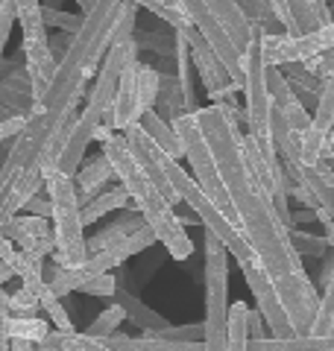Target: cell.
I'll use <instances>...</instances> for the list:
<instances>
[{"label":"cell","instance_id":"obj_1","mask_svg":"<svg viewBox=\"0 0 334 351\" xmlns=\"http://www.w3.org/2000/svg\"><path fill=\"white\" fill-rule=\"evenodd\" d=\"M194 117L203 129L220 182L226 188L232 223L238 226V232L264 267L296 334H311L320 311V293L308 276L302 255L291 243V228L278 217L273 199L261 188V182L255 179L247 161V152H243V108L235 103V97H226L220 103L199 106Z\"/></svg>","mask_w":334,"mask_h":351},{"label":"cell","instance_id":"obj_2","mask_svg":"<svg viewBox=\"0 0 334 351\" xmlns=\"http://www.w3.org/2000/svg\"><path fill=\"white\" fill-rule=\"evenodd\" d=\"M135 15L138 6L132 0H94V6L82 15V24L71 36L68 53L59 59L50 88L32 106L24 129L15 135L12 149L0 164V196L32 170L47 176L65 132L76 117V106L85 94V85L97 76L100 62L111 41L118 38L120 27Z\"/></svg>","mask_w":334,"mask_h":351},{"label":"cell","instance_id":"obj_3","mask_svg":"<svg viewBox=\"0 0 334 351\" xmlns=\"http://www.w3.org/2000/svg\"><path fill=\"white\" fill-rule=\"evenodd\" d=\"M103 152L106 158L115 167V179L124 184L132 205L144 214V223H147L155 240L167 249V255L173 261H188L194 255V240L188 237L185 223L176 214V208L164 199V193L155 188L153 179L147 176V170L141 167V161L135 158V152L129 149L124 132H111V135L103 141Z\"/></svg>","mask_w":334,"mask_h":351},{"label":"cell","instance_id":"obj_4","mask_svg":"<svg viewBox=\"0 0 334 351\" xmlns=\"http://www.w3.org/2000/svg\"><path fill=\"white\" fill-rule=\"evenodd\" d=\"M44 191L50 193V223H53V240L56 249L50 261L56 267H74L88 258V246H85V234H82V205L76 196V182L74 176H62V173H50L44 179Z\"/></svg>","mask_w":334,"mask_h":351},{"label":"cell","instance_id":"obj_5","mask_svg":"<svg viewBox=\"0 0 334 351\" xmlns=\"http://www.w3.org/2000/svg\"><path fill=\"white\" fill-rule=\"evenodd\" d=\"M205 351H226L229 343V249L205 232Z\"/></svg>","mask_w":334,"mask_h":351},{"label":"cell","instance_id":"obj_6","mask_svg":"<svg viewBox=\"0 0 334 351\" xmlns=\"http://www.w3.org/2000/svg\"><path fill=\"white\" fill-rule=\"evenodd\" d=\"M15 21L21 24L24 62H27V76H30L32 106H36L44 97V91L50 88L56 68H59V59L50 50V36H47V24H44L41 0H15Z\"/></svg>","mask_w":334,"mask_h":351},{"label":"cell","instance_id":"obj_7","mask_svg":"<svg viewBox=\"0 0 334 351\" xmlns=\"http://www.w3.org/2000/svg\"><path fill=\"white\" fill-rule=\"evenodd\" d=\"M159 85H162V71H155L153 64H144L138 56H132L126 62L124 73H120L106 123L115 132H124L129 123H138L150 108H155Z\"/></svg>","mask_w":334,"mask_h":351},{"label":"cell","instance_id":"obj_8","mask_svg":"<svg viewBox=\"0 0 334 351\" xmlns=\"http://www.w3.org/2000/svg\"><path fill=\"white\" fill-rule=\"evenodd\" d=\"M261 27L243 53V132L258 141L264 149H276L270 135V91H267V62L261 53Z\"/></svg>","mask_w":334,"mask_h":351},{"label":"cell","instance_id":"obj_9","mask_svg":"<svg viewBox=\"0 0 334 351\" xmlns=\"http://www.w3.org/2000/svg\"><path fill=\"white\" fill-rule=\"evenodd\" d=\"M329 47H334V21L311 29V32H299V36H287V32L267 36V32H261L264 62L276 64V68H282L287 62H308Z\"/></svg>","mask_w":334,"mask_h":351},{"label":"cell","instance_id":"obj_10","mask_svg":"<svg viewBox=\"0 0 334 351\" xmlns=\"http://www.w3.org/2000/svg\"><path fill=\"white\" fill-rule=\"evenodd\" d=\"M176 32H182L185 41H188L194 71H197V76H199V80H203V85H205L208 100H211V103H220V100H226V97H235V94L241 91V85L229 76L226 64L217 59V53L211 50V44L203 38V32H199L194 24H188V27L176 29Z\"/></svg>","mask_w":334,"mask_h":351},{"label":"cell","instance_id":"obj_11","mask_svg":"<svg viewBox=\"0 0 334 351\" xmlns=\"http://www.w3.org/2000/svg\"><path fill=\"white\" fill-rule=\"evenodd\" d=\"M238 267L243 272V281H247V287L255 295V304H258V313L264 316V325L270 328V337H276V339L296 337V328L291 322V316H287L282 302H278L276 287L270 284V278H267V272H264V267L258 263V258H252L247 263H238Z\"/></svg>","mask_w":334,"mask_h":351},{"label":"cell","instance_id":"obj_12","mask_svg":"<svg viewBox=\"0 0 334 351\" xmlns=\"http://www.w3.org/2000/svg\"><path fill=\"white\" fill-rule=\"evenodd\" d=\"M3 232L21 252H36V255L50 258L56 249L50 217H36V214L18 211L15 217H9L3 223Z\"/></svg>","mask_w":334,"mask_h":351},{"label":"cell","instance_id":"obj_13","mask_svg":"<svg viewBox=\"0 0 334 351\" xmlns=\"http://www.w3.org/2000/svg\"><path fill=\"white\" fill-rule=\"evenodd\" d=\"M334 129V80H326L322 94L314 106L311 123L302 132V147H299V164H320L322 158V144H326L329 132Z\"/></svg>","mask_w":334,"mask_h":351},{"label":"cell","instance_id":"obj_14","mask_svg":"<svg viewBox=\"0 0 334 351\" xmlns=\"http://www.w3.org/2000/svg\"><path fill=\"white\" fill-rule=\"evenodd\" d=\"M115 179V167H111V161L106 158V152H100L97 158L85 161L80 170H76L74 182H76V196H80V205L91 202L97 193H103L106 184Z\"/></svg>","mask_w":334,"mask_h":351},{"label":"cell","instance_id":"obj_15","mask_svg":"<svg viewBox=\"0 0 334 351\" xmlns=\"http://www.w3.org/2000/svg\"><path fill=\"white\" fill-rule=\"evenodd\" d=\"M144 226V214L138 211V208H124V214H120L115 223H109L103 232H97L91 237H85V246H88V255L91 252H100V249H109L120 243L124 237H129L132 232H138V228Z\"/></svg>","mask_w":334,"mask_h":351},{"label":"cell","instance_id":"obj_16","mask_svg":"<svg viewBox=\"0 0 334 351\" xmlns=\"http://www.w3.org/2000/svg\"><path fill=\"white\" fill-rule=\"evenodd\" d=\"M173 59H176V80L185 94V112H197V88H194V62H191V50L182 32L173 29Z\"/></svg>","mask_w":334,"mask_h":351},{"label":"cell","instance_id":"obj_17","mask_svg":"<svg viewBox=\"0 0 334 351\" xmlns=\"http://www.w3.org/2000/svg\"><path fill=\"white\" fill-rule=\"evenodd\" d=\"M120 307H124L126 319L132 325H138L141 331H162V328H167L170 322L164 319V316L159 311H153V307H147L135 293H124V290H115V295H111Z\"/></svg>","mask_w":334,"mask_h":351},{"label":"cell","instance_id":"obj_18","mask_svg":"<svg viewBox=\"0 0 334 351\" xmlns=\"http://www.w3.org/2000/svg\"><path fill=\"white\" fill-rule=\"evenodd\" d=\"M36 351H111L109 346H103L97 337H88L85 331H59V328H50V334L41 339Z\"/></svg>","mask_w":334,"mask_h":351},{"label":"cell","instance_id":"obj_19","mask_svg":"<svg viewBox=\"0 0 334 351\" xmlns=\"http://www.w3.org/2000/svg\"><path fill=\"white\" fill-rule=\"evenodd\" d=\"M138 123H141V129L153 138V144H159V147H162L170 158H176V161H182V158H185V147H182L179 135H176L173 123H167L164 117L155 114V108H150V112L144 114V117L138 120Z\"/></svg>","mask_w":334,"mask_h":351},{"label":"cell","instance_id":"obj_20","mask_svg":"<svg viewBox=\"0 0 334 351\" xmlns=\"http://www.w3.org/2000/svg\"><path fill=\"white\" fill-rule=\"evenodd\" d=\"M282 73L287 76V82H291L296 100L302 103L305 108H314L317 100H320V94H322V85H326V82H322L320 76L308 73L302 62H287V64H282Z\"/></svg>","mask_w":334,"mask_h":351},{"label":"cell","instance_id":"obj_21","mask_svg":"<svg viewBox=\"0 0 334 351\" xmlns=\"http://www.w3.org/2000/svg\"><path fill=\"white\" fill-rule=\"evenodd\" d=\"M124 208H132V199H129V193H126L124 184H118V188L97 193L91 202L82 205V223L91 226V223H97V219H103L106 214L124 211Z\"/></svg>","mask_w":334,"mask_h":351},{"label":"cell","instance_id":"obj_22","mask_svg":"<svg viewBox=\"0 0 334 351\" xmlns=\"http://www.w3.org/2000/svg\"><path fill=\"white\" fill-rule=\"evenodd\" d=\"M155 114L164 117L167 123H173L176 117L188 114L185 112V94L179 88L176 73H162V85H159V100H155Z\"/></svg>","mask_w":334,"mask_h":351},{"label":"cell","instance_id":"obj_23","mask_svg":"<svg viewBox=\"0 0 334 351\" xmlns=\"http://www.w3.org/2000/svg\"><path fill=\"white\" fill-rule=\"evenodd\" d=\"M44 255H36V252H21L18 249V258L12 263V272L15 278H21V287H27L30 293H41V287L47 284L44 278Z\"/></svg>","mask_w":334,"mask_h":351},{"label":"cell","instance_id":"obj_24","mask_svg":"<svg viewBox=\"0 0 334 351\" xmlns=\"http://www.w3.org/2000/svg\"><path fill=\"white\" fill-rule=\"evenodd\" d=\"M226 351H249V304H229V343Z\"/></svg>","mask_w":334,"mask_h":351},{"label":"cell","instance_id":"obj_25","mask_svg":"<svg viewBox=\"0 0 334 351\" xmlns=\"http://www.w3.org/2000/svg\"><path fill=\"white\" fill-rule=\"evenodd\" d=\"M6 334L9 339H30V343H41L44 337L50 334V325L41 319V316H18V313H9L6 319Z\"/></svg>","mask_w":334,"mask_h":351},{"label":"cell","instance_id":"obj_26","mask_svg":"<svg viewBox=\"0 0 334 351\" xmlns=\"http://www.w3.org/2000/svg\"><path fill=\"white\" fill-rule=\"evenodd\" d=\"M331 258H334V249H331ZM334 331V261H331V272H329V281L322 284V293H320V311H317V319L311 334H329Z\"/></svg>","mask_w":334,"mask_h":351},{"label":"cell","instance_id":"obj_27","mask_svg":"<svg viewBox=\"0 0 334 351\" xmlns=\"http://www.w3.org/2000/svg\"><path fill=\"white\" fill-rule=\"evenodd\" d=\"M291 243L302 258H326L331 252L329 240L322 234H311L305 228H296V226H291Z\"/></svg>","mask_w":334,"mask_h":351},{"label":"cell","instance_id":"obj_28","mask_svg":"<svg viewBox=\"0 0 334 351\" xmlns=\"http://www.w3.org/2000/svg\"><path fill=\"white\" fill-rule=\"evenodd\" d=\"M38 299H41V311L50 316V322H53V328H59V331H74V322H71V316H68V311H65V304H62V299L56 295L47 284L41 287V293H38Z\"/></svg>","mask_w":334,"mask_h":351},{"label":"cell","instance_id":"obj_29","mask_svg":"<svg viewBox=\"0 0 334 351\" xmlns=\"http://www.w3.org/2000/svg\"><path fill=\"white\" fill-rule=\"evenodd\" d=\"M124 319H126L124 307H120V304L115 302V304H111V307H106V311L100 313L97 319H94L91 325L85 328V334H88V337H97V339H103V337H109V334H115Z\"/></svg>","mask_w":334,"mask_h":351},{"label":"cell","instance_id":"obj_30","mask_svg":"<svg viewBox=\"0 0 334 351\" xmlns=\"http://www.w3.org/2000/svg\"><path fill=\"white\" fill-rule=\"evenodd\" d=\"M138 9H147V12H153L155 18H162L167 27L170 29H182V27H188L191 21H188V15L182 12V9H173V6H164L162 0H132Z\"/></svg>","mask_w":334,"mask_h":351},{"label":"cell","instance_id":"obj_31","mask_svg":"<svg viewBox=\"0 0 334 351\" xmlns=\"http://www.w3.org/2000/svg\"><path fill=\"white\" fill-rule=\"evenodd\" d=\"M287 9H291V15H293V21H296V29H299V32H311V29L322 27L320 18H317L314 0H287Z\"/></svg>","mask_w":334,"mask_h":351},{"label":"cell","instance_id":"obj_32","mask_svg":"<svg viewBox=\"0 0 334 351\" xmlns=\"http://www.w3.org/2000/svg\"><path fill=\"white\" fill-rule=\"evenodd\" d=\"M41 9H44V24H47V29L50 27H56L59 32H74L80 29V24H82V15H76V12H62V9H56V6H44L41 3Z\"/></svg>","mask_w":334,"mask_h":351},{"label":"cell","instance_id":"obj_33","mask_svg":"<svg viewBox=\"0 0 334 351\" xmlns=\"http://www.w3.org/2000/svg\"><path fill=\"white\" fill-rule=\"evenodd\" d=\"M41 311V299L38 293H30L27 287H21L15 293H9V313L18 316H36Z\"/></svg>","mask_w":334,"mask_h":351},{"label":"cell","instance_id":"obj_34","mask_svg":"<svg viewBox=\"0 0 334 351\" xmlns=\"http://www.w3.org/2000/svg\"><path fill=\"white\" fill-rule=\"evenodd\" d=\"M12 27H15V0H0V64H3V53L9 36H12Z\"/></svg>","mask_w":334,"mask_h":351},{"label":"cell","instance_id":"obj_35","mask_svg":"<svg viewBox=\"0 0 334 351\" xmlns=\"http://www.w3.org/2000/svg\"><path fill=\"white\" fill-rule=\"evenodd\" d=\"M305 64V71L308 73H314V76H320L322 82L326 80H334V47H329V50H322L320 56H314V59H308V62H302Z\"/></svg>","mask_w":334,"mask_h":351},{"label":"cell","instance_id":"obj_36","mask_svg":"<svg viewBox=\"0 0 334 351\" xmlns=\"http://www.w3.org/2000/svg\"><path fill=\"white\" fill-rule=\"evenodd\" d=\"M118 290V278L111 272H103V276H94L91 281H85L80 293H88V295H115Z\"/></svg>","mask_w":334,"mask_h":351},{"label":"cell","instance_id":"obj_37","mask_svg":"<svg viewBox=\"0 0 334 351\" xmlns=\"http://www.w3.org/2000/svg\"><path fill=\"white\" fill-rule=\"evenodd\" d=\"M24 211H27V214H36V217H50V211H53L50 193H47V191H38V193L24 205Z\"/></svg>","mask_w":334,"mask_h":351},{"label":"cell","instance_id":"obj_38","mask_svg":"<svg viewBox=\"0 0 334 351\" xmlns=\"http://www.w3.org/2000/svg\"><path fill=\"white\" fill-rule=\"evenodd\" d=\"M15 258H18V246H15V243H12V240H9V237H6L3 226H0V261L12 267V263H15Z\"/></svg>","mask_w":334,"mask_h":351},{"label":"cell","instance_id":"obj_39","mask_svg":"<svg viewBox=\"0 0 334 351\" xmlns=\"http://www.w3.org/2000/svg\"><path fill=\"white\" fill-rule=\"evenodd\" d=\"M314 6H317V18H320V24H331V9H329V0H314Z\"/></svg>","mask_w":334,"mask_h":351},{"label":"cell","instance_id":"obj_40","mask_svg":"<svg viewBox=\"0 0 334 351\" xmlns=\"http://www.w3.org/2000/svg\"><path fill=\"white\" fill-rule=\"evenodd\" d=\"M36 343H30V339H9V351H32Z\"/></svg>","mask_w":334,"mask_h":351},{"label":"cell","instance_id":"obj_41","mask_svg":"<svg viewBox=\"0 0 334 351\" xmlns=\"http://www.w3.org/2000/svg\"><path fill=\"white\" fill-rule=\"evenodd\" d=\"M76 6H80V15H85L88 9L94 6V0H76Z\"/></svg>","mask_w":334,"mask_h":351},{"label":"cell","instance_id":"obj_42","mask_svg":"<svg viewBox=\"0 0 334 351\" xmlns=\"http://www.w3.org/2000/svg\"><path fill=\"white\" fill-rule=\"evenodd\" d=\"M164 6H173V9H179V0H162Z\"/></svg>","mask_w":334,"mask_h":351},{"label":"cell","instance_id":"obj_43","mask_svg":"<svg viewBox=\"0 0 334 351\" xmlns=\"http://www.w3.org/2000/svg\"><path fill=\"white\" fill-rule=\"evenodd\" d=\"M329 9H331V18H334V3H329Z\"/></svg>","mask_w":334,"mask_h":351}]
</instances>
